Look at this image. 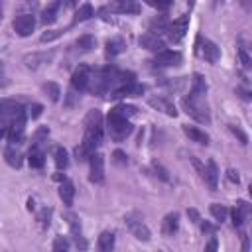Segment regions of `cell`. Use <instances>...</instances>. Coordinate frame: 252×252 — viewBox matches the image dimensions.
<instances>
[{"label":"cell","instance_id":"cell-1","mask_svg":"<svg viewBox=\"0 0 252 252\" xmlns=\"http://www.w3.org/2000/svg\"><path fill=\"white\" fill-rule=\"evenodd\" d=\"M134 79H136V75L132 71H122L114 65H104V67L91 71L87 91L96 96H112L122 85L130 83Z\"/></svg>","mask_w":252,"mask_h":252},{"label":"cell","instance_id":"cell-2","mask_svg":"<svg viewBox=\"0 0 252 252\" xmlns=\"http://www.w3.org/2000/svg\"><path fill=\"white\" fill-rule=\"evenodd\" d=\"M102 140H104V118L100 110L93 108L85 116V134L81 144L75 148V158L79 161L89 159V156L94 154V150L102 144Z\"/></svg>","mask_w":252,"mask_h":252},{"label":"cell","instance_id":"cell-3","mask_svg":"<svg viewBox=\"0 0 252 252\" xmlns=\"http://www.w3.org/2000/svg\"><path fill=\"white\" fill-rule=\"evenodd\" d=\"M138 108L132 104H116L114 108H110V112L106 114V130L110 140L124 142L132 134L134 126L130 122V116H134Z\"/></svg>","mask_w":252,"mask_h":252},{"label":"cell","instance_id":"cell-4","mask_svg":"<svg viewBox=\"0 0 252 252\" xmlns=\"http://www.w3.org/2000/svg\"><path fill=\"white\" fill-rule=\"evenodd\" d=\"M181 106L183 110L197 122L201 124H211V110L207 104V96H197V94H187L181 98Z\"/></svg>","mask_w":252,"mask_h":252},{"label":"cell","instance_id":"cell-5","mask_svg":"<svg viewBox=\"0 0 252 252\" xmlns=\"http://www.w3.org/2000/svg\"><path fill=\"white\" fill-rule=\"evenodd\" d=\"M195 55L201 57V59H205L207 63H213L215 65L220 59V49H219V45L215 41H211L209 37H203L199 33L195 37Z\"/></svg>","mask_w":252,"mask_h":252},{"label":"cell","instance_id":"cell-6","mask_svg":"<svg viewBox=\"0 0 252 252\" xmlns=\"http://www.w3.org/2000/svg\"><path fill=\"white\" fill-rule=\"evenodd\" d=\"M124 224H126V228L130 230V234H132L136 240L150 242L152 232H150L148 224L144 222V217H142V215H138V213H128V215H124Z\"/></svg>","mask_w":252,"mask_h":252},{"label":"cell","instance_id":"cell-7","mask_svg":"<svg viewBox=\"0 0 252 252\" xmlns=\"http://www.w3.org/2000/svg\"><path fill=\"white\" fill-rule=\"evenodd\" d=\"M26 108H24V112H20V114H16L10 122H8V132H6V136H8V142H10V146H20V144H24V140H26Z\"/></svg>","mask_w":252,"mask_h":252},{"label":"cell","instance_id":"cell-8","mask_svg":"<svg viewBox=\"0 0 252 252\" xmlns=\"http://www.w3.org/2000/svg\"><path fill=\"white\" fill-rule=\"evenodd\" d=\"M187 30H189V14H183V16H179V18H175L173 22H169L165 35H167L169 41L177 43V41H181V39L185 37Z\"/></svg>","mask_w":252,"mask_h":252},{"label":"cell","instance_id":"cell-9","mask_svg":"<svg viewBox=\"0 0 252 252\" xmlns=\"http://www.w3.org/2000/svg\"><path fill=\"white\" fill-rule=\"evenodd\" d=\"M91 67L89 65H79L75 71H73V75H71V89L69 91H73L75 94H81L83 91H87V87H89V79H91Z\"/></svg>","mask_w":252,"mask_h":252},{"label":"cell","instance_id":"cell-10","mask_svg":"<svg viewBox=\"0 0 252 252\" xmlns=\"http://www.w3.org/2000/svg\"><path fill=\"white\" fill-rule=\"evenodd\" d=\"M65 219H67V224H69V230H71V236H73L75 246H77L81 252H85L89 244H87V238H85L83 228H81V219H79L75 213H67Z\"/></svg>","mask_w":252,"mask_h":252},{"label":"cell","instance_id":"cell-11","mask_svg":"<svg viewBox=\"0 0 252 252\" xmlns=\"http://www.w3.org/2000/svg\"><path fill=\"white\" fill-rule=\"evenodd\" d=\"M53 55H55L53 49L51 51H32V53L24 55V65L28 69H32V71H37V69L49 65L53 61Z\"/></svg>","mask_w":252,"mask_h":252},{"label":"cell","instance_id":"cell-12","mask_svg":"<svg viewBox=\"0 0 252 252\" xmlns=\"http://www.w3.org/2000/svg\"><path fill=\"white\" fill-rule=\"evenodd\" d=\"M89 181L96 185L104 181V156L98 152L89 156Z\"/></svg>","mask_w":252,"mask_h":252},{"label":"cell","instance_id":"cell-13","mask_svg":"<svg viewBox=\"0 0 252 252\" xmlns=\"http://www.w3.org/2000/svg\"><path fill=\"white\" fill-rule=\"evenodd\" d=\"M142 6L134 0H116V2H110L106 4L104 8H100V14H106V12H116V14H140Z\"/></svg>","mask_w":252,"mask_h":252},{"label":"cell","instance_id":"cell-14","mask_svg":"<svg viewBox=\"0 0 252 252\" xmlns=\"http://www.w3.org/2000/svg\"><path fill=\"white\" fill-rule=\"evenodd\" d=\"M12 28H14V32H16L20 37H28V35H32L33 28H35V18H33L32 14H28V12L18 14V16L14 18V22H12Z\"/></svg>","mask_w":252,"mask_h":252},{"label":"cell","instance_id":"cell-15","mask_svg":"<svg viewBox=\"0 0 252 252\" xmlns=\"http://www.w3.org/2000/svg\"><path fill=\"white\" fill-rule=\"evenodd\" d=\"M181 61H183V55L179 51H175V49H161L159 53H156L152 63L156 67H177V65H181Z\"/></svg>","mask_w":252,"mask_h":252},{"label":"cell","instance_id":"cell-16","mask_svg":"<svg viewBox=\"0 0 252 252\" xmlns=\"http://www.w3.org/2000/svg\"><path fill=\"white\" fill-rule=\"evenodd\" d=\"M248 213H250V205H248V201L238 199V201H236V205H234V207H232V211H230L232 226H234V228H242V226H244V222H246V219H248Z\"/></svg>","mask_w":252,"mask_h":252},{"label":"cell","instance_id":"cell-17","mask_svg":"<svg viewBox=\"0 0 252 252\" xmlns=\"http://www.w3.org/2000/svg\"><path fill=\"white\" fill-rule=\"evenodd\" d=\"M144 93H146V85H144V83L130 81V83L122 85V87L112 94V98H132V96H142Z\"/></svg>","mask_w":252,"mask_h":252},{"label":"cell","instance_id":"cell-18","mask_svg":"<svg viewBox=\"0 0 252 252\" xmlns=\"http://www.w3.org/2000/svg\"><path fill=\"white\" fill-rule=\"evenodd\" d=\"M219 167H217V161L215 159H207L205 167H203V173H201V179L209 185L211 191H217L219 187Z\"/></svg>","mask_w":252,"mask_h":252},{"label":"cell","instance_id":"cell-19","mask_svg":"<svg viewBox=\"0 0 252 252\" xmlns=\"http://www.w3.org/2000/svg\"><path fill=\"white\" fill-rule=\"evenodd\" d=\"M20 112H24V106H22L20 100H16V98H0V118H6L10 122Z\"/></svg>","mask_w":252,"mask_h":252},{"label":"cell","instance_id":"cell-20","mask_svg":"<svg viewBox=\"0 0 252 252\" xmlns=\"http://www.w3.org/2000/svg\"><path fill=\"white\" fill-rule=\"evenodd\" d=\"M148 102H150L152 108H156V110H159V112H163V114H167V116H173V118L177 116V108H175L173 100L167 98V96H163V94H159V96H152Z\"/></svg>","mask_w":252,"mask_h":252},{"label":"cell","instance_id":"cell-21","mask_svg":"<svg viewBox=\"0 0 252 252\" xmlns=\"http://www.w3.org/2000/svg\"><path fill=\"white\" fill-rule=\"evenodd\" d=\"M140 45H142L144 49H150V51L159 53V51H161V47H163V39H161L159 35L152 33V32H146V33H142V35H140Z\"/></svg>","mask_w":252,"mask_h":252},{"label":"cell","instance_id":"cell-22","mask_svg":"<svg viewBox=\"0 0 252 252\" xmlns=\"http://www.w3.org/2000/svg\"><path fill=\"white\" fill-rule=\"evenodd\" d=\"M179 230V213H167L161 220V232L163 236H173Z\"/></svg>","mask_w":252,"mask_h":252},{"label":"cell","instance_id":"cell-23","mask_svg":"<svg viewBox=\"0 0 252 252\" xmlns=\"http://www.w3.org/2000/svg\"><path fill=\"white\" fill-rule=\"evenodd\" d=\"M4 159H6V163H8L10 167H14V169H20L22 163H24V156H22V152L18 150V146H6V150H4Z\"/></svg>","mask_w":252,"mask_h":252},{"label":"cell","instance_id":"cell-24","mask_svg":"<svg viewBox=\"0 0 252 252\" xmlns=\"http://www.w3.org/2000/svg\"><path fill=\"white\" fill-rule=\"evenodd\" d=\"M183 132L189 136V140L191 142H197V144H201V146H207L209 144V134L205 132V130H201V128H197V126H189V124H183Z\"/></svg>","mask_w":252,"mask_h":252},{"label":"cell","instance_id":"cell-25","mask_svg":"<svg viewBox=\"0 0 252 252\" xmlns=\"http://www.w3.org/2000/svg\"><path fill=\"white\" fill-rule=\"evenodd\" d=\"M28 163H30V167H33V169H41V167L45 165V152H43V148L32 146L30 152H28Z\"/></svg>","mask_w":252,"mask_h":252},{"label":"cell","instance_id":"cell-26","mask_svg":"<svg viewBox=\"0 0 252 252\" xmlns=\"http://www.w3.org/2000/svg\"><path fill=\"white\" fill-rule=\"evenodd\" d=\"M61 6H63V2H51V4H47V6L41 10V22H43L45 26L53 24V22L59 18V10H61Z\"/></svg>","mask_w":252,"mask_h":252},{"label":"cell","instance_id":"cell-27","mask_svg":"<svg viewBox=\"0 0 252 252\" xmlns=\"http://www.w3.org/2000/svg\"><path fill=\"white\" fill-rule=\"evenodd\" d=\"M124 49H126V41H124L120 35L110 37V39L106 41V47H104V51H106V57H108V59H112V57L120 55Z\"/></svg>","mask_w":252,"mask_h":252},{"label":"cell","instance_id":"cell-28","mask_svg":"<svg viewBox=\"0 0 252 252\" xmlns=\"http://www.w3.org/2000/svg\"><path fill=\"white\" fill-rule=\"evenodd\" d=\"M114 250V232L102 230L96 238V252H112Z\"/></svg>","mask_w":252,"mask_h":252},{"label":"cell","instance_id":"cell-29","mask_svg":"<svg viewBox=\"0 0 252 252\" xmlns=\"http://www.w3.org/2000/svg\"><path fill=\"white\" fill-rule=\"evenodd\" d=\"M207 91H209V85L205 81V77L201 73H193L191 77V94H197V96H207Z\"/></svg>","mask_w":252,"mask_h":252},{"label":"cell","instance_id":"cell-30","mask_svg":"<svg viewBox=\"0 0 252 252\" xmlns=\"http://www.w3.org/2000/svg\"><path fill=\"white\" fill-rule=\"evenodd\" d=\"M59 199H61L63 205H67V207L73 205V199H75V185H73L69 179H65V181L59 183Z\"/></svg>","mask_w":252,"mask_h":252},{"label":"cell","instance_id":"cell-31","mask_svg":"<svg viewBox=\"0 0 252 252\" xmlns=\"http://www.w3.org/2000/svg\"><path fill=\"white\" fill-rule=\"evenodd\" d=\"M93 16H94L93 6H91L89 2H85V4H81V6L75 10V16H73L71 26H77V24H81V22H87V20H91Z\"/></svg>","mask_w":252,"mask_h":252},{"label":"cell","instance_id":"cell-32","mask_svg":"<svg viewBox=\"0 0 252 252\" xmlns=\"http://www.w3.org/2000/svg\"><path fill=\"white\" fill-rule=\"evenodd\" d=\"M53 161H55V167L59 171H65L69 167V154L63 146H55L53 148Z\"/></svg>","mask_w":252,"mask_h":252},{"label":"cell","instance_id":"cell-33","mask_svg":"<svg viewBox=\"0 0 252 252\" xmlns=\"http://www.w3.org/2000/svg\"><path fill=\"white\" fill-rule=\"evenodd\" d=\"M75 47H77L79 51H91V49L96 47V39H94V35H91V33H83V35H79V37L75 39Z\"/></svg>","mask_w":252,"mask_h":252},{"label":"cell","instance_id":"cell-34","mask_svg":"<svg viewBox=\"0 0 252 252\" xmlns=\"http://www.w3.org/2000/svg\"><path fill=\"white\" fill-rule=\"evenodd\" d=\"M41 89H43V93L49 96V100H51V102H57V100H59V96H61V87H59L57 83L47 81V83H43V85H41Z\"/></svg>","mask_w":252,"mask_h":252},{"label":"cell","instance_id":"cell-35","mask_svg":"<svg viewBox=\"0 0 252 252\" xmlns=\"http://www.w3.org/2000/svg\"><path fill=\"white\" fill-rule=\"evenodd\" d=\"M209 213H211V217H213L217 222H222V220H226V217H228V209H226L224 205H220V203H211Z\"/></svg>","mask_w":252,"mask_h":252},{"label":"cell","instance_id":"cell-36","mask_svg":"<svg viewBox=\"0 0 252 252\" xmlns=\"http://www.w3.org/2000/svg\"><path fill=\"white\" fill-rule=\"evenodd\" d=\"M41 112H43V106H41L39 102H32V104L26 108V118L35 120V118H39V116H41Z\"/></svg>","mask_w":252,"mask_h":252},{"label":"cell","instance_id":"cell-37","mask_svg":"<svg viewBox=\"0 0 252 252\" xmlns=\"http://www.w3.org/2000/svg\"><path fill=\"white\" fill-rule=\"evenodd\" d=\"M51 207H43L41 211H39V215H37V220H39V224H41V228L45 230L47 226H49V220H51Z\"/></svg>","mask_w":252,"mask_h":252},{"label":"cell","instance_id":"cell-38","mask_svg":"<svg viewBox=\"0 0 252 252\" xmlns=\"http://www.w3.org/2000/svg\"><path fill=\"white\" fill-rule=\"evenodd\" d=\"M236 51H238V59H240V63H242V67H244V69H248V67H250V63H252V59H250V55H248V51H246V47H244L242 43H238V47H236Z\"/></svg>","mask_w":252,"mask_h":252},{"label":"cell","instance_id":"cell-39","mask_svg":"<svg viewBox=\"0 0 252 252\" xmlns=\"http://www.w3.org/2000/svg\"><path fill=\"white\" fill-rule=\"evenodd\" d=\"M152 169H154V173H156V177H159L161 181H171V177H169V173H167V169L161 165V163H158V161H154L152 163Z\"/></svg>","mask_w":252,"mask_h":252},{"label":"cell","instance_id":"cell-40","mask_svg":"<svg viewBox=\"0 0 252 252\" xmlns=\"http://www.w3.org/2000/svg\"><path fill=\"white\" fill-rule=\"evenodd\" d=\"M53 252H69V242L65 236H55L53 240Z\"/></svg>","mask_w":252,"mask_h":252},{"label":"cell","instance_id":"cell-41","mask_svg":"<svg viewBox=\"0 0 252 252\" xmlns=\"http://www.w3.org/2000/svg\"><path fill=\"white\" fill-rule=\"evenodd\" d=\"M228 130H230V132H232V134H234V136L238 138V142H240L242 146H246V144H248V136H246V134L242 132V128H240V126H234V124H228Z\"/></svg>","mask_w":252,"mask_h":252},{"label":"cell","instance_id":"cell-42","mask_svg":"<svg viewBox=\"0 0 252 252\" xmlns=\"http://www.w3.org/2000/svg\"><path fill=\"white\" fill-rule=\"evenodd\" d=\"M65 33V30H49V32H45V33H41V41L45 43V41H53V39H57V37H61Z\"/></svg>","mask_w":252,"mask_h":252},{"label":"cell","instance_id":"cell-43","mask_svg":"<svg viewBox=\"0 0 252 252\" xmlns=\"http://www.w3.org/2000/svg\"><path fill=\"white\" fill-rule=\"evenodd\" d=\"M199 228H201V232L207 234V236H213V234L217 232V226H215L213 222H209V220H203V219H201V222H199Z\"/></svg>","mask_w":252,"mask_h":252},{"label":"cell","instance_id":"cell-44","mask_svg":"<svg viewBox=\"0 0 252 252\" xmlns=\"http://www.w3.org/2000/svg\"><path fill=\"white\" fill-rule=\"evenodd\" d=\"M112 161H114L116 165H128V156H126L122 150H116V152L112 154Z\"/></svg>","mask_w":252,"mask_h":252},{"label":"cell","instance_id":"cell-45","mask_svg":"<svg viewBox=\"0 0 252 252\" xmlns=\"http://www.w3.org/2000/svg\"><path fill=\"white\" fill-rule=\"evenodd\" d=\"M203 252H219V238L213 234L209 240H207V244H205V250Z\"/></svg>","mask_w":252,"mask_h":252},{"label":"cell","instance_id":"cell-46","mask_svg":"<svg viewBox=\"0 0 252 252\" xmlns=\"http://www.w3.org/2000/svg\"><path fill=\"white\" fill-rule=\"evenodd\" d=\"M152 8H156V10H161V12H167L171 6H173V2H154V0H150L148 2Z\"/></svg>","mask_w":252,"mask_h":252},{"label":"cell","instance_id":"cell-47","mask_svg":"<svg viewBox=\"0 0 252 252\" xmlns=\"http://www.w3.org/2000/svg\"><path fill=\"white\" fill-rule=\"evenodd\" d=\"M187 217H189V220H191L193 224H199V222H201V215H199V211L193 209V207L187 209Z\"/></svg>","mask_w":252,"mask_h":252},{"label":"cell","instance_id":"cell-48","mask_svg":"<svg viewBox=\"0 0 252 252\" xmlns=\"http://www.w3.org/2000/svg\"><path fill=\"white\" fill-rule=\"evenodd\" d=\"M226 179L230 181V183H240V175H238V171H234V169H226Z\"/></svg>","mask_w":252,"mask_h":252},{"label":"cell","instance_id":"cell-49","mask_svg":"<svg viewBox=\"0 0 252 252\" xmlns=\"http://www.w3.org/2000/svg\"><path fill=\"white\" fill-rule=\"evenodd\" d=\"M240 238H242V248H240V252H250V240H248V234L242 232Z\"/></svg>","mask_w":252,"mask_h":252},{"label":"cell","instance_id":"cell-50","mask_svg":"<svg viewBox=\"0 0 252 252\" xmlns=\"http://www.w3.org/2000/svg\"><path fill=\"white\" fill-rule=\"evenodd\" d=\"M6 132H8V122L6 124H0V140L6 136Z\"/></svg>","mask_w":252,"mask_h":252},{"label":"cell","instance_id":"cell-51","mask_svg":"<svg viewBox=\"0 0 252 252\" xmlns=\"http://www.w3.org/2000/svg\"><path fill=\"white\" fill-rule=\"evenodd\" d=\"M6 85H8V79H6V77L0 73V87H6Z\"/></svg>","mask_w":252,"mask_h":252},{"label":"cell","instance_id":"cell-52","mask_svg":"<svg viewBox=\"0 0 252 252\" xmlns=\"http://www.w3.org/2000/svg\"><path fill=\"white\" fill-rule=\"evenodd\" d=\"M28 209H30V211H33V209H35V205H33V199H28Z\"/></svg>","mask_w":252,"mask_h":252},{"label":"cell","instance_id":"cell-53","mask_svg":"<svg viewBox=\"0 0 252 252\" xmlns=\"http://www.w3.org/2000/svg\"><path fill=\"white\" fill-rule=\"evenodd\" d=\"M2 69H4V65H2V61H0V73H2Z\"/></svg>","mask_w":252,"mask_h":252},{"label":"cell","instance_id":"cell-54","mask_svg":"<svg viewBox=\"0 0 252 252\" xmlns=\"http://www.w3.org/2000/svg\"><path fill=\"white\" fill-rule=\"evenodd\" d=\"M0 22H2V6H0Z\"/></svg>","mask_w":252,"mask_h":252}]
</instances>
